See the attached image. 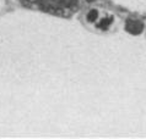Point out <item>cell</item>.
I'll use <instances>...</instances> for the list:
<instances>
[{"label":"cell","mask_w":146,"mask_h":139,"mask_svg":"<svg viewBox=\"0 0 146 139\" xmlns=\"http://www.w3.org/2000/svg\"><path fill=\"white\" fill-rule=\"evenodd\" d=\"M125 31L130 34H140L144 31V23L139 20L129 18L125 21Z\"/></svg>","instance_id":"6da1fadb"},{"label":"cell","mask_w":146,"mask_h":139,"mask_svg":"<svg viewBox=\"0 0 146 139\" xmlns=\"http://www.w3.org/2000/svg\"><path fill=\"white\" fill-rule=\"evenodd\" d=\"M113 22V17L112 16H109V17H106V18H103V20H101V22L97 24V27L100 28V30H103V31H106L107 28L111 26V23Z\"/></svg>","instance_id":"7a4b0ae2"},{"label":"cell","mask_w":146,"mask_h":139,"mask_svg":"<svg viewBox=\"0 0 146 139\" xmlns=\"http://www.w3.org/2000/svg\"><path fill=\"white\" fill-rule=\"evenodd\" d=\"M97 18H98V11L95 10V9L88 11V14L86 16V20H87L88 22H95Z\"/></svg>","instance_id":"3957f363"}]
</instances>
